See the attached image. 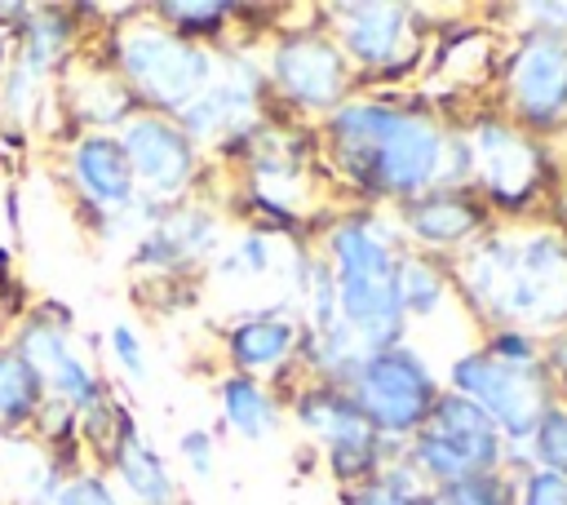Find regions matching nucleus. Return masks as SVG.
<instances>
[{
  "mask_svg": "<svg viewBox=\"0 0 567 505\" xmlns=\"http://www.w3.org/2000/svg\"><path fill=\"white\" fill-rule=\"evenodd\" d=\"M266 412H270V408H266V399H261L252 385H244V381L226 385V421H235L244 434H261V430L270 425Z\"/></svg>",
  "mask_w": 567,
  "mask_h": 505,
  "instance_id": "dca6fc26",
  "label": "nucleus"
},
{
  "mask_svg": "<svg viewBox=\"0 0 567 505\" xmlns=\"http://www.w3.org/2000/svg\"><path fill=\"white\" fill-rule=\"evenodd\" d=\"M403 297H408V306L425 310V306H430V297H434V279H430L421 266H412V270L403 275Z\"/></svg>",
  "mask_w": 567,
  "mask_h": 505,
  "instance_id": "aec40b11",
  "label": "nucleus"
},
{
  "mask_svg": "<svg viewBox=\"0 0 567 505\" xmlns=\"http://www.w3.org/2000/svg\"><path fill=\"white\" fill-rule=\"evenodd\" d=\"M80 177L102 204H124L128 199V155L124 146L93 137L80 146Z\"/></svg>",
  "mask_w": 567,
  "mask_h": 505,
  "instance_id": "1a4fd4ad",
  "label": "nucleus"
},
{
  "mask_svg": "<svg viewBox=\"0 0 567 505\" xmlns=\"http://www.w3.org/2000/svg\"><path fill=\"white\" fill-rule=\"evenodd\" d=\"M115 350H120V359H128V368H137V346L124 328H115Z\"/></svg>",
  "mask_w": 567,
  "mask_h": 505,
  "instance_id": "b1692460",
  "label": "nucleus"
},
{
  "mask_svg": "<svg viewBox=\"0 0 567 505\" xmlns=\"http://www.w3.org/2000/svg\"><path fill=\"white\" fill-rule=\"evenodd\" d=\"M27 354H31V359H44L49 372H53V381H58L66 394H75V399H89V394H93V381H89L84 368L66 354V346H62L58 337H49V332H31Z\"/></svg>",
  "mask_w": 567,
  "mask_h": 505,
  "instance_id": "f8f14e48",
  "label": "nucleus"
},
{
  "mask_svg": "<svg viewBox=\"0 0 567 505\" xmlns=\"http://www.w3.org/2000/svg\"><path fill=\"white\" fill-rule=\"evenodd\" d=\"M288 350V328L284 323H248L235 332V354L244 363H275Z\"/></svg>",
  "mask_w": 567,
  "mask_h": 505,
  "instance_id": "2eb2a0df",
  "label": "nucleus"
},
{
  "mask_svg": "<svg viewBox=\"0 0 567 505\" xmlns=\"http://www.w3.org/2000/svg\"><path fill=\"white\" fill-rule=\"evenodd\" d=\"M399 35V22H394V9H363V18L350 27V44L368 58V62H381L390 53Z\"/></svg>",
  "mask_w": 567,
  "mask_h": 505,
  "instance_id": "4468645a",
  "label": "nucleus"
},
{
  "mask_svg": "<svg viewBox=\"0 0 567 505\" xmlns=\"http://www.w3.org/2000/svg\"><path fill=\"white\" fill-rule=\"evenodd\" d=\"M527 505H567V478H558V474H540V478H532V487H527Z\"/></svg>",
  "mask_w": 567,
  "mask_h": 505,
  "instance_id": "6ab92c4d",
  "label": "nucleus"
},
{
  "mask_svg": "<svg viewBox=\"0 0 567 505\" xmlns=\"http://www.w3.org/2000/svg\"><path fill=\"white\" fill-rule=\"evenodd\" d=\"M58 505H111V501H106V492H102L97 483H80V487H71Z\"/></svg>",
  "mask_w": 567,
  "mask_h": 505,
  "instance_id": "412c9836",
  "label": "nucleus"
},
{
  "mask_svg": "<svg viewBox=\"0 0 567 505\" xmlns=\"http://www.w3.org/2000/svg\"><path fill=\"white\" fill-rule=\"evenodd\" d=\"M456 377L474 394V408L483 403L509 430H527L536 421V412H540V385L527 372L509 368V363H487V359L478 363V359H470V363L456 368Z\"/></svg>",
  "mask_w": 567,
  "mask_h": 505,
  "instance_id": "7ed1b4c3",
  "label": "nucleus"
},
{
  "mask_svg": "<svg viewBox=\"0 0 567 505\" xmlns=\"http://www.w3.org/2000/svg\"><path fill=\"white\" fill-rule=\"evenodd\" d=\"M421 456L443 478H461V474L478 470L492 456V425H487V416L474 403H461V399L443 403L434 412L430 439L421 443Z\"/></svg>",
  "mask_w": 567,
  "mask_h": 505,
  "instance_id": "f03ea898",
  "label": "nucleus"
},
{
  "mask_svg": "<svg viewBox=\"0 0 567 505\" xmlns=\"http://www.w3.org/2000/svg\"><path fill=\"white\" fill-rule=\"evenodd\" d=\"M372 505H416V501H408V496H394V492H381Z\"/></svg>",
  "mask_w": 567,
  "mask_h": 505,
  "instance_id": "393cba45",
  "label": "nucleus"
},
{
  "mask_svg": "<svg viewBox=\"0 0 567 505\" xmlns=\"http://www.w3.org/2000/svg\"><path fill=\"white\" fill-rule=\"evenodd\" d=\"M540 443H545V461H554L558 470H567V416H549L540 425Z\"/></svg>",
  "mask_w": 567,
  "mask_h": 505,
  "instance_id": "a211bd4d",
  "label": "nucleus"
},
{
  "mask_svg": "<svg viewBox=\"0 0 567 505\" xmlns=\"http://www.w3.org/2000/svg\"><path fill=\"white\" fill-rule=\"evenodd\" d=\"M412 226L425 239H456V235H465L474 226V208H465L461 199H425L412 213Z\"/></svg>",
  "mask_w": 567,
  "mask_h": 505,
  "instance_id": "ddd939ff",
  "label": "nucleus"
},
{
  "mask_svg": "<svg viewBox=\"0 0 567 505\" xmlns=\"http://www.w3.org/2000/svg\"><path fill=\"white\" fill-rule=\"evenodd\" d=\"M120 470H124V478H128V487L142 496V501H151V505H164L173 492H168V474H164V465L137 443V439H128L124 443V452H120Z\"/></svg>",
  "mask_w": 567,
  "mask_h": 505,
  "instance_id": "9b49d317",
  "label": "nucleus"
},
{
  "mask_svg": "<svg viewBox=\"0 0 567 505\" xmlns=\"http://www.w3.org/2000/svg\"><path fill=\"white\" fill-rule=\"evenodd\" d=\"M337 257H341L346 315L354 323H363L368 332L385 328L394 319V270H390V257H385L381 239H372L363 230H341Z\"/></svg>",
  "mask_w": 567,
  "mask_h": 505,
  "instance_id": "f257e3e1",
  "label": "nucleus"
},
{
  "mask_svg": "<svg viewBox=\"0 0 567 505\" xmlns=\"http://www.w3.org/2000/svg\"><path fill=\"white\" fill-rule=\"evenodd\" d=\"M124 155L137 164V173H146L155 186H177L186 173H190V151H186V137L173 133L168 124H133L128 142H124Z\"/></svg>",
  "mask_w": 567,
  "mask_h": 505,
  "instance_id": "423d86ee",
  "label": "nucleus"
},
{
  "mask_svg": "<svg viewBox=\"0 0 567 505\" xmlns=\"http://www.w3.org/2000/svg\"><path fill=\"white\" fill-rule=\"evenodd\" d=\"M31 403V377L22 363L0 359V416H22V408Z\"/></svg>",
  "mask_w": 567,
  "mask_h": 505,
  "instance_id": "f3484780",
  "label": "nucleus"
},
{
  "mask_svg": "<svg viewBox=\"0 0 567 505\" xmlns=\"http://www.w3.org/2000/svg\"><path fill=\"white\" fill-rule=\"evenodd\" d=\"M359 390H363V408L385 425H412L425 412V399H430L425 377L408 359H394V354L368 363Z\"/></svg>",
  "mask_w": 567,
  "mask_h": 505,
  "instance_id": "39448f33",
  "label": "nucleus"
},
{
  "mask_svg": "<svg viewBox=\"0 0 567 505\" xmlns=\"http://www.w3.org/2000/svg\"><path fill=\"white\" fill-rule=\"evenodd\" d=\"M514 93L532 111H549L567 97V49L563 44H532L514 66Z\"/></svg>",
  "mask_w": 567,
  "mask_h": 505,
  "instance_id": "0eeeda50",
  "label": "nucleus"
},
{
  "mask_svg": "<svg viewBox=\"0 0 567 505\" xmlns=\"http://www.w3.org/2000/svg\"><path fill=\"white\" fill-rule=\"evenodd\" d=\"M439 505H492V501L483 496V487H478V483H461V487H452Z\"/></svg>",
  "mask_w": 567,
  "mask_h": 505,
  "instance_id": "4be33fe9",
  "label": "nucleus"
},
{
  "mask_svg": "<svg viewBox=\"0 0 567 505\" xmlns=\"http://www.w3.org/2000/svg\"><path fill=\"white\" fill-rule=\"evenodd\" d=\"M279 75L288 80V89H292L297 97H310V102L332 97L337 84H341L337 53L323 49V44H292V49H284V58H279Z\"/></svg>",
  "mask_w": 567,
  "mask_h": 505,
  "instance_id": "6e6552de",
  "label": "nucleus"
},
{
  "mask_svg": "<svg viewBox=\"0 0 567 505\" xmlns=\"http://www.w3.org/2000/svg\"><path fill=\"white\" fill-rule=\"evenodd\" d=\"M124 66L146 89V97H164V102H186L204 80V58L199 53H190L182 44H168V40H155V35L133 40Z\"/></svg>",
  "mask_w": 567,
  "mask_h": 505,
  "instance_id": "20e7f679",
  "label": "nucleus"
},
{
  "mask_svg": "<svg viewBox=\"0 0 567 505\" xmlns=\"http://www.w3.org/2000/svg\"><path fill=\"white\" fill-rule=\"evenodd\" d=\"M186 456H190L199 470H208V439H204V434H186Z\"/></svg>",
  "mask_w": 567,
  "mask_h": 505,
  "instance_id": "5701e85b",
  "label": "nucleus"
},
{
  "mask_svg": "<svg viewBox=\"0 0 567 505\" xmlns=\"http://www.w3.org/2000/svg\"><path fill=\"white\" fill-rule=\"evenodd\" d=\"M478 159H483V177L505 195H518L527 186V177H532V155L514 133L487 128L478 137Z\"/></svg>",
  "mask_w": 567,
  "mask_h": 505,
  "instance_id": "9d476101",
  "label": "nucleus"
}]
</instances>
